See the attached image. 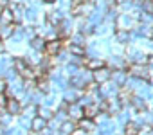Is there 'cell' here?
Wrapping results in <instances>:
<instances>
[{
  "mask_svg": "<svg viewBox=\"0 0 153 135\" xmlns=\"http://www.w3.org/2000/svg\"><path fill=\"white\" fill-rule=\"evenodd\" d=\"M110 79H112V70L108 69L106 65L92 72V81H94L96 85H105V83H108Z\"/></svg>",
  "mask_w": 153,
  "mask_h": 135,
  "instance_id": "1",
  "label": "cell"
},
{
  "mask_svg": "<svg viewBox=\"0 0 153 135\" xmlns=\"http://www.w3.org/2000/svg\"><path fill=\"white\" fill-rule=\"evenodd\" d=\"M130 74H131V78H135V79H144V81L149 79V70H148L146 65H137V63H133V65L130 67Z\"/></svg>",
  "mask_w": 153,
  "mask_h": 135,
  "instance_id": "2",
  "label": "cell"
},
{
  "mask_svg": "<svg viewBox=\"0 0 153 135\" xmlns=\"http://www.w3.org/2000/svg\"><path fill=\"white\" fill-rule=\"evenodd\" d=\"M119 85L117 83H105V85H101L99 87V94H101V97L103 99H108V97H115L117 96V92H119Z\"/></svg>",
  "mask_w": 153,
  "mask_h": 135,
  "instance_id": "3",
  "label": "cell"
},
{
  "mask_svg": "<svg viewBox=\"0 0 153 135\" xmlns=\"http://www.w3.org/2000/svg\"><path fill=\"white\" fill-rule=\"evenodd\" d=\"M115 24H117V29H126V31H130V29L137 24V20L128 13V15H119V16L115 18Z\"/></svg>",
  "mask_w": 153,
  "mask_h": 135,
  "instance_id": "4",
  "label": "cell"
},
{
  "mask_svg": "<svg viewBox=\"0 0 153 135\" xmlns=\"http://www.w3.org/2000/svg\"><path fill=\"white\" fill-rule=\"evenodd\" d=\"M22 103L16 99V97H9L7 99V105H6V112L11 115V117H18L22 113Z\"/></svg>",
  "mask_w": 153,
  "mask_h": 135,
  "instance_id": "5",
  "label": "cell"
},
{
  "mask_svg": "<svg viewBox=\"0 0 153 135\" xmlns=\"http://www.w3.org/2000/svg\"><path fill=\"white\" fill-rule=\"evenodd\" d=\"M59 50H61V42H59L58 38H56V40H45V47H43V52H45L49 58L56 56Z\"/></svg>",
  "mask_w": 153,
  "mask_h": 135,
  "instance_id": "6",
  "label": "cell"
},
{
  "mask_svg": "<svg viewBox=\"0 0 153 135\" xmlns=\"http://www.w3.org/2000/svg\"><path fill=\"white\" fill-rule=\"evenodd\" d=\"M67 115H70L72 121L83 119V117H85V115H83V106L78 105V103H68V106H67Z\"/></svg>",
  "mask_w": 153,
  "mask_h": 135,
  "instance_id": "7",
  "label": "cell"
},
{
  "mask_svg": "<svg viewBox=\"0 0 153 135\" xmlns=\"http://www.w3.org/2000/svg\"><path fill=\"white\" fill-rule=\"evenodd\" d=\"M11 11H13V24H22V22L25 20V7H24L22 4L13 6Z\"/></svg>",
  "mask_w": 153,
  "mask_h": 135,
  "instance_id": "8",
  "label": "cell"
},
{
  "mask_svg": "<svg viewBox=\"0 0 153 135\" xmlns=\"http://www.w3.org/2000/svg\"><path fill=\"white\" fill-rule=\"evenodd\" d=\"M81 97V90H76V88H65L63 90V101L67 103H76Z\"/></svg>",
  "mask_w": 153,
  "mask_h": 135,
  "instance_id": "9",
  "label": "cell"
},
{
  "mask_svg": "<svg viewBox=\"0 0 153 135\" xmlns=\"http://www.w3.org/2000/svg\"><path fill=\"white\" fill-rule=\"evenodd\" d=\"M114 38H115V42H117L119 45H126V43H130L131 34H130V31H126V29H117L115 34H114Z\"/></svg>",
  "mask_w": 153,
  "mask_h": 135,
  "instance_id": "10",
  "label": "cell"
},
{
  "mask_svg": "<svg viewBox=\"0 0 153 135\" xmlns=\"http://www.w3.org/2000/svg\"><path fill=\"white\" fill-rule=\"evenodd\" d=\"M105 65H106V63H105V59H101V58H90V59H85V67H87L90 72L101 69V67H105Z\"/></svg>",
  "mask_w": 153,
  "mask_h": 135,
  "instance_id": "11",
  "label": "cell"
},
{
  "mask_svg": "<svg viewBox=\"0 0 153 135\" xmlns=\"http://www.w3.org/2000/svg\"><path fill=\"white\" fill-rule=\"evenodd\" d=\"M29 45H31V49H33V50L42 52V50H43V47H45V38H43V36H40V34H36V36H33V38L29 40Z\"/></svg>",
  "mask_w": 153,
  "mask_h": 135,
  "instance_id": "12",
  "label": "cell"
},
{
  "mask_svg": "<svg viewBox=\"0 0 153 135\" xmlns=\"http://www.w3.org/2000/svg\"><path fill=\"white\" fill-rule=\"evenodd\" d=\"M47 122H49V121H45V119H42V117L36 115V117H33V121H31V130L42 133V131L47 128Z\"/></svg>",
  "mask_w": 153,
  "mask_h": 135,
  "instance_id": "13",
  "label": "cell"
},
{
  "mask_svg": "<svg viewBox=\"0 0 153 135\" xmlns=\"http://www.w3.org/2000/svg\"><path fill=\"white\" fill-rule=\"evenodd\" d=\"M130 105H131L137 112H142V110H146V97H142V96H131Z\"/></svg>",
  "mask_w": 153,
  "mask_h": 135,
  "instance_id": "14",
  "label": "cell"
},
{
  "mask_svg": "<svg viewBox=\"0 0 153 135\" xmlns=\"http://www.w3.org/2000/svg\"><path fill=\"white\" fill-rule=\"evenodd\" d=\"M97 113H99V105H97V103H90V105L83 106V115H85V117L94 119Z\"/></svg>",
  "mask_w": 153,
  "mask_h": 135,
  "instance_id": "15",
  "label": "cell"
},
{
  "mask_svg": "<svg viewBox=\"0 0 153 135\" xmlns=\"http://www.w3.org/2000/svg\"><path fill=\"white\" fill-rule=\"evenodd\" d=\"M135 6H137L139 9H142V13L153 15V0H137Z\"/></svg>",
  "mask_w": 153,
  "mask_h": 135,
  "instance_id": "16",
  "label": "cell"
},
{
  "mask_svg": "<svg viewBox=\"0 0 153 135\" xmlns=\"http://www.w3.org/2000/svg\"><path fill=\"white\" fill-rule=\"evenodd\" d=\"M0 24L2 25L13 24V11H11V7H2V11H0Z\"/></svg>",
  "mask_w": 153,
  "mask_h": 135,
  "instance_id": "17",
  "label": "cell"
},
{
  "mask_svg": "<svg viewBox=\"0 0 153 135\" xmlns=\"http://www.w3.org/2000/svg\"><path fill=\"white\" fill-rule=\"evenodd\" d=\"M15 24H7V25H2L0 27V40H9L11 36H13V33H15Z\"/></svg>",
  "mask_w": 153,
  "mask_h": 135,
  "instance_id": "18",
  "label": "cell"
},
{
  "mask_svg": "<svg viewBox=\"0 0 153 135\" xmlns=\"http://www.w3.org/2000/svg\"><path fill=\"white\" fill-rule=\"evenodd\" d=\"M112 78H114V83H117V85L121 87V85H124V81L128 79V72H126L124 69H117V70H114Z\"/></svg>",
  "mask_w": 153,
  "mask_h": 135,
  "instance_id": "19",
  "label": "cell"
},
{
  "mask_svg": "<svg viewBox=\"0 0 153 135\" xmlns=\"http://www.w3.org/2000/svg\"><path fill=\"white\" fill-rule=\"evenodd\" d=\"M96 122H94V119H88V117H83V119H79V128H83L85 131H88V133H92V131H96Z\"/></svg>",
  "mask_w": 153,
  "mask_h": 135,
  "instance_id": "20",
  "label": "cell"
},
{
  "mask_svg": "<svg viewBox=\"0 0 153 135\" xmlns=\"http://www.w3.org/2000/svg\"><path fill=\"white\" fill-rule=\"evenodd\" d=\"M137 33H139V36L146 38V40H153V25H149V24H142Z\"/></svg>",
  "mask_w": 153,
  "mask_h": 135,
  "instance_id": "21",
  "label": "cell"
},
{
  "mask_svg": "<svg viewBox=\"0 0 153 135\" xmlns=\"http://www.w3.org/2000/svg\"><path fill=\"white\" fill-rule=\"evenodd\" d=\"M36 115L42 117V119H45V121H51L52 119V110L49 106L42 105V106H36Z\"/></svg>",
  "mask_w": 153,
  "mask_h": 135,
  "instance_id": "22",
  "label": "cell"
},
{
  "mask_svg": "<svg viewBox=\"0 0 153 135\" xmlns=\"http://www.w3.org/2000/svg\"><path fill=\"white\" fill-rule=\"evenodd\" d=\"M85 47L83 45H76V43H70L68 45V54L70 56H79V58H83L85 56Z\"/></svg>",
  "mask_w": 153,
  "mask_h": 135,
  "instance_id": "23",
  "label": "cell"
},
{
  "mask_svg": "<svg viewBox=\"0 0 153 135\" xmlns=\"http://www.w3.org/2000/svg\"><path fill=\"white\" fill-rule=\"evenodd\" d=\"M61 20H63V16H61L59 11H51V13L47 15V22H49V25H52V27H56Z\"/></svg>",
  "mask_w": 153,
  "mask_h": 135,
  "instance_id": "24",
  "label": "cell"
},
{
  "mask_svg": "<svg viewBox=\"0 0 153 135\" xmlns=\"http://www.w3.org/2000/svg\"><path fill=\"white\" fill-rule=\"evenodd\" d=\"M74 128H76V124H74L72 121H63V122L59 124V133H63V135H70V133L74 131Z\"/></svg>",
  "mask_w": 153,
  "mask_h": 135,
  "instance_id": "25",
  "label": "cell"
},
{
  "mask_svg": "<svg viewBox=\"0 0 153 135\" xmlns=\"http://www.w3.org/2000/svg\"><path fill=\"white\" fill-rule=\"evenodd\" d=\"M124 135H139V124L133 121H128L124 124Z\"/></svg>",
  "mask_w": 153,
  "mask_h": 135,
  "instance_id": "26",
  "label": "cell"
},
{
  "mask_svg": "<svg viewBox=\"0 0 153 135\" xmlns=\"http://www.w3.org/2000/svg\"><path fill=\"white\" fill-rule=\"evenodd\" d=\"M36 87H38V92H42V94H47L49 90H51V83L47 81V78L43 76L42 79H38L36 81Z\"/></svg>",
  "mask_w": 153,
  "mask_h": 135,
  "instance_id": "27",
  "label": "cell"
},
{
  "mask_svg": "<svg viewBox=\"0 0 153 135\" xmlns=\"http://www.w3.org/2000/svg\"><path fill=\"white\" fill-rule=\"evenodd\" d=\"M110 65L114 67L115 70H117V69H124V67H126V59H124V58H119V56H114V58L110 59Z\"/></svg>",
  "mask_w": 153,
  "mask_h": 135,
  "instance_id": "28",
  "label": "cell"
},
{
  "mask_svg": "<svg viewBox=\"0 0 153 135\" xmlns=\"http://www.w3.org/2000/svg\"><path fill=\"white\" fill-rule=\"evenodd\" d=\"M72 43H76V45H83V47H85V45H87L85 34H81V33H79V34H76V36L72 38Z\"/></svg>",
  "mask_w": 153,
  "mask_h": 135,
  "instance_id": "29",
  "label": "cell"
},
{
  "mask_svg": "<svg viewBox=\"0 0 153 135\" xmlns=\"http://www.w3.org/2000/svg\"><path fill=\"white\" fill-rule=\"evenodd\" d=\"M128 121H130V117H128L126 113H123V110H121V112H119V122H121V124H126Z\"/></svg>",
  "mask_w": 153,
  "mask_h": 135,
  "instance_id": "30",
  "label": "cell"
},
{
  "mask_svg": "<svg viewBox=\"0 0 153 135\" xmlns=\"http://www.w3.org/2000/svg\"><path fill=\"white\" fill-rule=\"evenodd\" d=\"M70 135H90V133H88V131H85L83 128H74V131H72Z\"/></svg>",
  "mask_w": 153,
  "mask_h": 135,
  "instance_id": "31",
  "label": "cell"
},
{
  "mask_svg": "<svg viewBox=\"0 0 153 135\" xmlns=\"http://www.w3.org/2000/svg\"><path fill=\"white\" fill-rule=\"evenodd\" d=\"M6 88H7V81L4 78H0V94H6Z\"/></svg>",
  "mask_w": 153,
  "mask_h": 135,
  "instance_id": "32",
  "label": "cell"
},
{
  "mask_svg": "<svg viewBox=\"0 0 153 135\" xmlns=\"http://www.w3.org/2000/svg\"><path fill=\"white\" fill-rule=\"evenodd\" d=\"M72 2V6H79V4H85V2H88V0H70Z\"/></svg>",
  "mask_w": 153,
  "mask_h": 135,
  "instance_id": "33",
  "label": "cell"
},
{
  "mask_svg": "<svg viewBox=\"0 0 153 135\" xmlns=\"http://www.w3.org/2000/svg\"><path fill=\"white\" fill-rule=\"evenodd\" d=\"M0 7H9V0H0Z\"/></svg>",
  "mask_w": 153,
  "mask_h": 135,
  "instance_id": "34",
  "label": "cell"
},
{
  "mask_svg": "<svg viewBox=\"0 0 153 135\" xmlns=\"http://www.w3.org/2000/svg\"><path fill=\"white\" fill-rule=\"evenodd\" d=\"M114 2H115V4H121V6H123V4H130V0H114Z\"/></svg>",
  "mask_w": 153,
  "mask_h": 135,
  "instance_id": "35",
  "label": "cell"
},
{
  "mask_svg": "<svg viewBox=\"0 0 153 135\" xmlns=\"http://www.w3.org/2000/svg\"><path fill=\"white\" fill-rule=\"evenodd\" d=\"M2 52H6V45H4L2 40H0V54H2Z\"/></svg>",
  "mask_w": 153,
  "mask_h": 135,
  "instance_id": "36",
  "label": "cell"
},
{
  "mask_svg": "<svg viewBox=\"0 0 153 135\" xmlns=\"http://www.w3.org/2000/svg\"><path fill=\"white\" fill-rule=\"evenodd\" d=\"M146 65H153V54L148 56V63H146Z\"/></svg>",
  "mask_w": 153,
  "mask_h": 135,
  "instance_id": "37",
  "label": "cell"
},
{
  "mask_svg": "<svg viewBox=\"0 0 153 135\" xmlns=\"http://www.w3.org/2000/svg\"><path fill=\"white\" fill-rule=\"evenodd\" d=\"M43 2H45V4H54L56 0H43Z\"/></svg>",
  "mask_w": 153,
  "mask_h": 135,
  "instance_id": "38",
  "label": "cell"
},
{
  "mask_svg": "<svg viewBox=\"0 0 153 135\" xmlns=\"http://www.w3.org/2000/svg\"><path fill=\"white\" fill-rule=\"evenodd\" d=\"M29 135H42V133H38V131H33V130H31V131H29Z\"/></svg>",
  "mask_w": 153,
  "mask_h": 135,
  "instance_id": "39",
  "label": "cell"
},
{
  "mask_svg": "<svg viewBox=\"0 0 153 135\" xmlns=\"http://www.w3.org/2000/svg\"><path fill=\"white\" fill-rule=\"evenodd\" d=\"M149 78H153V72H149Z\"/></svg>",
  "mask_w": 153,
  "mask_h": 135,
  "instance_id": "40",
  "label": "cell"
},
{
  "mask_svg": "<svg viewBox=\"0 0 153 135\" xmlns=\"http://www.w3.org/2000/svg\"><path fill=\"white\" fill-rule=\"evenodd\" d=\"M58 135H63V133H58Z\"/></svg>",
  "mask_w": 153,
  "mask_h": 135,
  "instance_id": "41",
  "label": "cell"
},
{
  "mask_svg": "<svg viewBox=\"0 0 153 135\" xmlns=\"http://www.w3.org/2000/svg\"><path fill=\"white\" fill-rule=\"evenodd\" d=\"M0 11H2V7H0Z\"/></svg>",
  "mask_w": 153,
  "mask_h": 135,
  "instance_id": "42",
  "label": "cell"
}]
</instances>
